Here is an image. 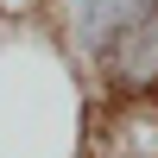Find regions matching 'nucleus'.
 Here are the masks:
<instances>
[{"label": "nucleus", "instance_id": "1", "mask_svg": "<svg viewBox=\"0 0 158 158\" xmlns=\"http://www.w3.org/2000/svg\"><path fill=\"white\" fill-rule=\"evenodd\" d=\"M76 38H82L89 57H114L133 38H158V0H82Z\"/></svg>", "mask_w": 158, "mask_h": 158}]
</instances>
